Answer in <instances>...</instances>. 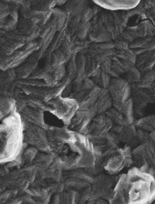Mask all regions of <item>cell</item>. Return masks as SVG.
<instances>
[{"label":"cell","mask_w":155,"mask_h":204,"mask_svg":"<svg viewBox=\"0 0 155 204\" xmlns=\"http://www.w3.org/2000/svg\"><path fill=\"white\" fill-rule=\"evenodd\" d=\"M122 190L123 193L128 192L129 202L145 203L155 195V181L149 175L133 171L123 183Z\"/></svg>","instance_id":"cell-1"},{"label":"cell","mask_w":155,"mask_h":204,"mask_svg":"<svg viewBox=\"0 0 155 204\" xmlns=\"http://www.w3.org/2000/svg\"><path fill=\"white\" fill-rule=\"evenodd\" d=\"M99 2L113 9H128L133 7L134 5L137 3V2L130 1H111Z\"/></svg>","instance_id":"cell-2"}]
</instances>
